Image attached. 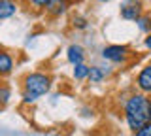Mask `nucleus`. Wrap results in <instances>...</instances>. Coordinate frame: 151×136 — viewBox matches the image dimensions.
<instances>
[{
    "label": "nucleus",
    "mask_w": 151,
    "mask_h": 136,
    "mask_svg": "<svg viewBox=\"0 0 151 136\" xmlns=\"http://www.w3.org/2000/svg\"><path fill=\"white\" fill-rule=\"evenodd\" d=\"M125 119L130 130L138 132L151 123V98L145 95H132L125 104Z\"/></svg>",
    "instance_id": "1"
},
{
    "label": "nucleus",
    "mask_w": 151,
    "mask_h": 136,
    "mask_svg": "<svg viewBox=\"0 0 151 136\" xmlns=\"http://www.w3.org/2000/svg\"><path fill=\"white\" fill-rule=\"evenodd\" d=\"M9 96H12V91H9L8 85H0V106L8 104Z\"/></svg>",
    "instance_id": "11"
},
{
    "label": "nucleus",
    "mask_w": 151,
    "mask_h": 136,
    "mask_svg": "<svg viewBox=\"0 0 151 136\" xmlns=\"http://www.w3.org/2000/svg\"><path fill=\"white\" fill-rule=\"evenodd\" d=\"M140 15H142V4L129 2V4H123V6H121V17H123V19L138 21Z\"/></svg>",
    "instance_id": "4"
},
{
    "label": "nucleus",
    "mask_w": 151,
    "mask_h": 136,
    "mask_svg": "<svg viewBox=\"0 0 151 136\" xmlns=\"http://www.w3.org/2000/svg\"><path fill=\"white\" fill-rule=\"evenodd\" d=\"M136 85H138L144 93H151V64L142 68V72L136 78Z\"/></svg>",
    "instance_id": "5"
},
{
    "label": "nucleus",
    "mask_w": 151,
    "mask_h": 136,
    "mask_svg": "<svg viewBox=\"0 0 151 136\" xmlns=\"http://www.w3.org/2000/svg\"><path fill=\"white\" fill-rule=\"evenodd\" d=\"M17 12V4L9 2V0H2L0 2V19H8Z\"/></svg>",
    "instance_id": "8"
},
{
    "label": "nucleus",
    "mask_w": 151,
    "mask_h": 136,
    "mask_svg": "<svg viewBox=\"0 0 151 136\" xmlns=\"http://www.w3.org/2000/svg\"><path fill=\"white\" fill-rule=\"evenodd\" d=\"M138 27L142 30H149L151 29V17H140V19H138Z\"/></svg>",
    "instance_id": "12"
},
{
    "label": "nucleus",
    "mask_w": 151,
    "mask_h": 136,
    "mask_svg": "<svg viewBox=\"0 0 151 136\" xmlns=\"http://www.w3.org/2000/svg\"><path fill=\"white\" fill-rule=\"evenodd\" d=\"M13 70V59L6 51H0V74H9Z\"/></svg>",
    "instance_id": "7"
},
{
    "label": "nucleus",
    "mask_w": 151,
    "mask_h": 136,
    "mask_svg": "<svg viewBox=\"0 0 151 136\" xmlns=\"http://www.w3.org/2000/svg\"><path fill=\"white\" fill-rule=\"evenodd\" d=\"M74 25L78 27V29H85V27H87V21L81 19V17H74Z\"/></svg>",
    "instance_id": "14"
},
{
    "label": "nucleus",
    "mask_w": 151,
    "mask_h": 136,
    "mask_svg": "<svg viewBox=\"0 0 151 136\" xmlns=\"http://www.w3.org/2000/svg\"><path fill=\"white\" fill-rule=\"evenodd\" d=\"M129 47L127 45H108L102 49V57L111 63H125L129 59Z\"/></svg>",
    "instance_id": "3"
},
{
    "label": "nucleus",
    "mask_w": 151,
    "mask_h": 136,
    "mask_svg": "<svg viewBox=\"0 0 151 136\" xmlns=\"http://www.w3.org/2000/svg\"><path fill=\"white\" fill-rule=\"evenodd\" d=\"M89 79H91V83H100L104 79V72L100 70V66H91L89 68Z\"/></svg>",
    "instance_id": "9"
},
{
    "label": "nucleus",
    "mask_w": 151,
    "mask_h": 136,
    "mask_svg": "<svg viewBox=\"0 0 151 136\" xmlns=\"http://www.w3.org/2000/svg\"><path fill=\"white\" fill-rule=\"evenodd\" d=\"M89 76V66L87 64H76L74 68V78L76 79H85Z\"/></svg>",
    "instance_id": "10"
},
{
    "label": "nucleus",
    "mask_w": 151,
    "mask_h": 136,
    "mask_svg": "<svg viewBox=\"0 0 151 136\" xmlns=\"http://www.w3.org/2000/svg\"><path fill=\"white\" fill-rule=\"evenodd\" d=\"M136 136H151V123L145 125L144 129H140L138 132H136Z\"/></svg>",
    "instance_id": "13"
},
{
    "label": "nucleus",
    "mask_w": 151,
    "mask_h": 136,
    "mask_svg": "<svg viewBox=\"0 0 151 136\" xmlns=\"http://www.w3.org/2000/svg\"><path fill=\"white\" fill-rule=\"evenodd\" d=\"M145 47H149V49H151V34L147 36V38H145Z\"/></svg>",
    "instance_id": "15"
},
{
    "label": "nucleus",
    "mask_w": 151,
    "mask_h": 136,
    "mask_svg": "<svg viewBox=\"0 0 151 136\" xmlns=\"http://www.w3.org/2000/svg\"><path fill=\"white\" fill-rule=\"evenodd\" d=\"M51 87V78L42 72H32L25 78V93H23V102H34L38 96L45 95Z\"/></svg>",
    "instance_id": "2"
},
{
    "label": "nucleus",
    "mask_w": 151,
    "mask_h": 136,
    "mask_svg": "<svg viewBox=\"0 0 151 136\" xmlns=\"http://www.w3.org/2000/svg\"><path fill=\"white\" fill-rule=\"evenodd\" d=\"M66 57H68V60L74 64H83V57H85V53H83V47L81 45H70L68 51H66Z\"/></svg>",
    "instance_id": "6"
}]
</instances>
